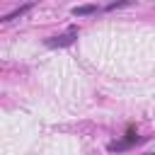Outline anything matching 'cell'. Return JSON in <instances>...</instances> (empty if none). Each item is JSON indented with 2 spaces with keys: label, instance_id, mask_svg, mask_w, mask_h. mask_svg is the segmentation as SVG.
<instances>
[{
  "label": "cell",
  "instance_id": "5",
  "mask_svg": "<svg viewBox=\"0 0 155 155\" xmlns=\"http://www.w3.org/2000/svg\"><path fill=\"white\" fill-rule=\"evenodd\" d=\"M124 5H131V0H116V2H109L107 10H116V7H124Z\"/></svg>",
  "mask_w": 155,
  "mask_h": 155
},
{
  "label": "cell",
  "instance_id": "6",
  "mask_svg": "<svg viewBox=\"0 0 155 155\" xmlns=\"http://www.w3.org/2000/svg\"><path fill=\"white\" fill-rule=\"evenodd\" d=\"M145 155H153V153H145Z\"/></svg>",
  "mask_w": 155,
  "mask_h": 155
},
{
  "label": "cell",
  "instance_id": "4",
  "mask_svg": "<svg viewBox=\"0 0 155 155\" xmlns=\"http://www.w3.org/2000/svg\"><path fill=\"white\" fill-rule=\"evenodd\" d=\"M70 12H73L75 17H85V15H92V12H97V5H75Z\"/></svg>",
  "mask_w": 155,
  "mask_h": 155
},
{
  "label": "cell",
  "instance_id": "3",
  "mask_svg": "<svg viewBox=\"0 0 155 155\" xmlns=\"http://www.w3.org/2000/svg\"><path fill=\"white\" fill-rule=\"evenodd\" d=\"M31 5H34V2H24L22 7H17V10H12V12H7V15L2 17V22H12V19H17V17H22V15L27 12V10H31Z\"/></svg>",
  "mask_w": 155,
  "mask_h": 155
},
{
  "label": "cell",
  "instance_id": "2",
  "mask_svg": "<svg viewBox=\"0 0 155 155\" xmlns=\"http://www.w3.org/2000/svg\"><path fill=\"white\" fill-rule=\"evenodd\" d=\"M138 140H140V138L136 136V131H128L124 140H114V143H109V150H111V153H121V150H126L128 145H133V143H138Z\"/></svg>",
  "mask_w": 155,
  "mask_h": 155
},
{
  "label": "cell",
  "instance_id": "1",
  "mask_svg": "<svg viewBox=\"0 0 155 155\" xmlns=\"http://www.w3.org/2000/svg\"><path fill=\"white\" fill-rule=\"evenodd\" d=\"M75 39H78V29H75V27H70L65 34H58V36L46 39V46H48V48H65V46H70Z\"/></svg>",
  "mask_w": 155,
  "mask_h": 155
}]
</instances>
